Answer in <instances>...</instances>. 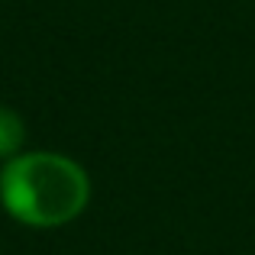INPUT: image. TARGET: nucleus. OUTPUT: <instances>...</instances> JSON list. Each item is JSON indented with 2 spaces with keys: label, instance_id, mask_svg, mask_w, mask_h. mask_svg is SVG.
<instances>
[{
  "label": "nucleus",
  "instance_id": "f257e3e1",
  "mask_svg": "<svg viewBox=\"0 0 255 255\" xmlns=\"http://www.w3.org/2000/svg\"><path fill=\"white\" fill-rule=\"evenodd\" d=\"M0 200L13 220L36 230L65 226L91 200L87 171L58 152H19L0 168Z\"/></svg>",
  "mask_w": 255,
  "mask_h": 255
},
{
  "label": "nucleus",
  "instance_id": "f03ea898",
  "mask_svg": "<svg viewBox=\"0 0 255 255\" xmlns=\"http://www.w3.org/2000/svg\"><path fill=\"white\" fill-rule=\"evenodd\" d=\"M26 145V123L13 107H0V158L10 162Z\"/></svg>",
  "mask_w": 255,
  "mask_h": 255
}]
</instances>
